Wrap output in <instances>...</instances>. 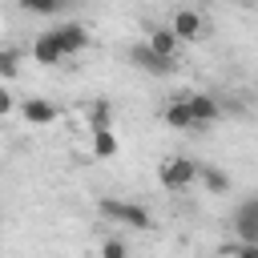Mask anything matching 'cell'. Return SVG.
<instances>
[{"mask_svg": "<svg viewBox=\"0 0 258 258\" xmlns=\"http://www.w3.org/2000/svg\"><path fill=\"white\" fill-rule=\"evenodd\" d=\"M234 234L246 246H258V198H246L234 214Z\"/></svg>", "mask_w": 258, "mask_h": 258, "instance_id": "8992f818", "label": "cell"}, {"mask_svg": "<svg viewBox=\"0 0 258 258\" xmlns=\"http://www.w3.org/2000/svg\"><path fill=\"white\" fill-rule=\"evenodd\" d=\"M97 258H129V246L121 238H105L101 250H97Z\"/></svg>", "mask_w": 258, "mask_h": 258, "instance_id": "e0dca14e", "label": "cell"}, {"mask_svg": "<svg viewBox=\"0 0 258 258\" xmlns=\"http://www.w3.org/2000/svg\"><path fill=\"white\" fill-rule=\"evenodd\" d=\"M129 60H133L141 73H153V77H165V73L177 69V60H161V56H153L145 44H133V48H129Z\"/></svg>", "mask_w": 258, "mask_h": 258, "instance_id": "52a82bcc", "label": "cell"}, {"mask_svg": "<svg viewBox=\"0 0 258 258\" xmlns=\"http://www.w3.org/2000/svg\"><path fill=\"white\" fill-rule=\"evenodd\" d=\"M185 109H189V117H194V129H206V125H214V121L222 117V105H218V97H210V93H185Z\"/></svg>", "mask_w": 258, "mask_h": 258, "instance_id": "5b68a950", "label": "cell"}, {"mask_svg": "<svg viewBox=\"0 0 258 258\" xmlns=\"http://www.w3.org/2000/svg\"><path fill=\"white\" fill-rule=\"evenodd\" d=\"M12 109H16V97H12V93H8L4 85H0V117H8Z\"/></svg>", "mask_w": 258, "mask_h": 258, "instance_id": "d6986e66", "label": "cell"}, {"mask_svg": "<svg viewBox=\"0 0 258 258\" xmlns=\"http://www.w3.org/2000/svg\"><path fill=\"white\" fill-rule=\"evenodd\" d=\"M48 36L56 40V48H60V56H64V60L89 48V28H85V24H77V20H64V24H56Z\"/></svg>", "mask_w": 258, "mask_h": 258, "instance_id": "277c9868", "label": "cell"}, {"mask_svg": "<svg viewBox=\"0 0 258 258\" xmlns=\"http://www.w3.org/2000/svg\"><path fill=\"white\" fill-rule=\"evenodd\" d=\"M20 117L28 125H52L56 121V105L44 101V97H28V101H20Z\"/></svg>", "mask_w": 258, "mask_h": 258, "instance_id": "ba28073f", "label": "cell"}, {"mask_svg": "<svg viewBox=\"0 0 258 258\" xmlns=\"http://www.w3.org/2000/svg\"><path fill=\"white\" fill-rule=\"evenodd\" d=\"M145 48L153 52V56H161V60H177V36L169 32V28H153L149 32V40H145Z\"/></svg>", "mask_w": 258, "mask_h": 258, "instance_id": "9c48e42d", "label": "cell"}, {"mask_svg": "<svg viewBox=\"0 0 258 258\" xmlns=\"http://www.w3.org/2000/svg\"><path fill=\"white\" fill-rule=\"evenodd\" d=\"M20 56H24V52H20V48H12V44H4V48H0V81H12V77L20 73Z\"/></svg>", "mask_w": 258, "mask_h": 258, "instance_id": "5bb4252c", "label": "cell"}, {"mask_svg": "<svg viewBox=\"0 0 258 258\" xmlns=\"http://www.w3.org/2000/svg\"><path fill=\"white\" fill-rule=\"evenodd\" d=\"M198 181L206 185V194H230V173H222V169H214V165H202L198 169Z\"/></svg>", "mask_w": 258, "mask_h": 258, "instance_id": "7c38bea8", "label": "cell"}, {"mask_svg": "<svg viewBox=\"0 0 258 258\" xmlns=\"http://www.w3.org/2000/svg\"><path fill=\"white\" fill-rule=\"evenodd\" d=\"M32 60H36V64H64V56H60V48H56V40H52L48 32H40V36L32 40Z\"/></svg>", "mask_w": 258, "mask_h": 258, "instance_id": "30bf717a", "label": "cell"}, {"mask_svg": "<svg viewBox=\"0 0 258 258\" xmlns=\"http://www.w3.org/2000/svg\"><path fill=\"white\" fill-rule=\"evenodd\" d=\"M226 258H258V246H246V242L226 246Z\"/></svg>", "mask_w": 258, "mask_h": 258, "instance_id": "ac0fdd59", "label": "cell"}, {"mask_svg": "<svg viewBox=\"0 0 258 258\" xmlns=\"http://www.w3.org/2000/svg\"><path fill=\"white\" fill-rule=\"evenodd\" d=\"M161 121H165L169 129H194V117H189V109H185V97H173V101L161 109Z\"/></svg>", "mask_w": 258, "mask_h": 258, "instance_id": "8fae6325", "label": "cell"}, {"mask_svg": "<svg viewBox=\"0 0 258 258\" xmlns=\"http://www.w3.org/2000/svg\"><path fill=\"white\" fill-rule=\"evenodd\" d=\"M20 8L32 12V16H56V12H60L56 0H20Z\"/></svg>", "mask_w": 258, "mask_h": 258, "instance_id": "2e32d148", "label": "cell"}, {"mask_svg": "<svg viewBox=\"0 0 258 258\" xmlns=\"http://www.w3.org/2000/svg\"><path fill=\"white\" fill-rule=\"evenodd\" d=\"M93 129H113V125H109V101L89 105V133H93Z\"/></svg>", "mask_w": 258, "mask_h": 258, "instance_id": "9a60e30c", "label": "cell"}, {"mask_svg": "<svg viewBox=\"0 0 258 258\" xmlns=\"http://www.w3.org/2000/svg\"><path fill=\"white\" fill-rule=\"evenodd\" d=\"M198 169H202V161H194V157H169V161H161L157 165V181L165 185V189H173V194H181V189H189L194 181H198Z\"/></svg>", "mask_w": 258, "mask_h": 258, "instance_id": "6da1fadb", "label": "cell"}, {"mask_svg": "<svg viewBox=\"0 0 258 258\" xmlns=\"http://www.w3.org/2000/svg\"><path fill=\"white\" fill-rule=\"evenodd\" d=\"M165 28L177 36V44H185V40H202V36H206V16H202L198 8H173V16H169Z\"/></svg>", "mask_w": 258, "mask_h": 258, "instance_id": "3957f363", "label": "cell"}, {"mask_svg": "<svg viewBox=\"0 0 258 258\" xmlns=\"http://www.w3.org/2000/svg\"><path fill=\"white\" fill-rule=\"evenodd\" d=\"M101 214L129 226V230H153V214L137 202H117V198H101Z\"/></svg>", "mask_w": 258, "mask_h": 258, "instance_id": "7a4b0ae2", "label": "cell"}, {"mask_svg": "<svg viewBox=\"0 0 258 258\" xmlns=\"http://www.w3.org/2000/svg\"><path fill=\"white\" fill-rule=\"evenodd\" d=\"M93 157H97V161L117 157V137H113V129H93Z\"/></svg>", "mask_w": 258, "mask_h": 258, "instance_id": "4fadbf2b", "label": "cell"}]
</instances>
